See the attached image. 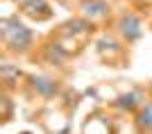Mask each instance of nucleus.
I'll return each mask as SVG.
<instances>
[{
	"mask_svg": "<svg viewBox=\"0 0 152 134\" xmlns=\"http://www.w3.org/2000/svg\"><path fill=\"white\" fill-rule=\"evenodd\" d=\"M93 30H95V23L82 18V16H73V18H68L66 23L59 25V37L61 39H73V41H75V39L89 37Z\"/></svg>",
	"mask_w": 152,
	"mask_h": 134,
	"instance_id": "5",
	"label": "nucleus"
},
{
	"mask_svg": "<svg viewBox=\"0 0 152 134\" xmlns=\"http://www.w3.org/2000/svg\"><path fill=\"white\" fill-rule=\"evenodd\" d=\"M77 16L91 21V23H102L114 14V7L109 0H77Z\"/></svg>",
	"mask_w": 152,
	"mask_h": 134,
	"instance_id": "4",
	"label": "nucleus"
},
{
	"mask_svg": "<svg viewBox=\"0 0 152 134\" xmlns=\"http://www.w3.org/2000/svg\"><path fill=\"white\" fill-rule=\"evenodd\" d=\"M0 37L5 43V50L12 55H27L34 48V30L20 21L18 14H9L0 18Z\"/></svg>",
	"mask_w": 152,
	"mask_h": 134,
	"instance_id": "1",
	"label": "nucleus"
},
{
	"mask_svg": "<svg viewBox=\"0 0 152 134\" xmlns=\"http://www.w3.org/2000/svg\"><path fill=\"white\" fill-rule=\"evenodd\" d=\"M41 57H43L45 64H50V66H64L70 59V50L61 43V41H55V39H52V41L43 43Z\"/></svg>",
	"mask_w": 152,
	"mask_h": 134,
	"instance_id": "7",
	"label": "nucleus"
},
{
	"mask_svg": "<svg viewBox=\"0 0 152 134\" xmlns=\"http://www.w3.org/2000/svg\"><path fill=\"white\" fill-rule=\"evenodd\" d=\"M0 75H2V84H5V89L14 86V82H18V77H23V70L18 66L9 64L7 59H2V64H0Z\"/></svg>",
	"mask_w": 152,
	"mask_h": 134,
	"instance_id": "10",
	"label": "nucleus"
},
{
	"mask_svg": "<svg viewBox=\"0 0 152 134\" xmlns=\"http://www.w3.org/2000/svg\"><path fill=\"white\" fill-rule=\"evenodd\" d=\"M20 14L34 21H48L52 16V7L48 5V0H23Z\"/></svg>",
	"mask_w": 152,
	"mask_h": 134,
	"instance_id": "8",
	"label": "nucleus"
},
{
	"mask_svg": "<svg viewBox=\"0 0 152 134\" xmlns=\"http://www.w3.org/2000/svg\"><path fill=\"white\" fill-rule=\"evenodd\" d=\"M27 89L32 91V96L43 98V100H52L55 96H59L61 84H59L57 77H52V75L34 73V75H27Z\"/></svg>",
	"mask_w": 152,
	"mask_h": 134,
	"instance_id": "3",
	"label": "nucleus"
},
{
	"mask_svg": "<svg viewBox=\"0 0 152 134\" xmlns=\"http://www.w3.org/2000/svg\"><path fill=\"white\" fill-rule=\"evenodd\" d=\"M20 134H32V132H20Z\"/></svg>",
	"mask_w": 152,
	"mask_h": 134,
	"instance_id": "12",
	"label": "nucleus"
},
{
	"mask_svg": "<svg viewBox=\"0 0 152 134\" xmlns=\"http://www.w3.org/2000/svg\"><path fill=\"white\" fill-rule=\"evenodd\" d=\"M98 50H100V52L109 50L111 55H116V52H123V43H121V41H116L114 37L104 34V37H102L100 41H98Z\"/></svg>",
	"mask_w": 152,
	"mask_h": 134,
	"instance_id": "11",
	"label": "nucleus"
},
{
	"mask_svg": "<svg viewBox=\"0 0 152 134\" xmlns=\"http://www.w3.org/2000/svg\"><path fill=\"white\" fill-rule=\"evenodd\" d=\"M114 30H116V34L121 37V41L127 43V45L139 43L141 39H143V32H145L143 18H141L136 12H121L116 16Z\"/></svg>",
	"mask_w": 152,
	"mask_h": 134,
	"instance_id": "2",
	"label": "nucleus"
},
{
	"mask_svg": "<svg viewBox=\"0 0 152 134\" xmlns=\"http://www.w3.org/2000/svg\"><path fill=\"white\" fill-rule=\"evenodd\" d=\"M134 125H136V130L141 134H152V100H148L134 114Z\"/></svg>",
	"mask_w": 152,
	"mask_h": 134,
	"instance_id": "9",
	"label": "nucleus"
},
{
	"mask_svg": "<svg viewBox=\"0 0 152 134\" xmlns=\"http://www.w3.org/2000/svg\"><path fill=\"white\" fill-rule=\"evenodd\" d=\"M145 102H148L145 100V93L132 89V91H125V93H118L109 105H111L114 109H118V111H125V114H136Z\"/></svg>",
	"mask_w": 152,
	"mask_h": 134,
	"instance_id": "6",
	"label": "nucleus"
}]
</instances>
